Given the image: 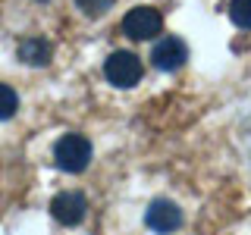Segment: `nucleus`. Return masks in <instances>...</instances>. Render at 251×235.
<instances>
[{
	"label": "nucleus",
	"instance_id": "f257e3e1",
	"mask_svg": "<svg viewBox=\"0 0 251 235\" xmlns=\"http://www.w3.org/2000/svg\"><path fill=\"white\" fill-rule=\"evenodd\" d=\"M53 163L63 172H82L91 163V141L78 132H69L63 135L57 144H53Z\"/></svg>",
	"mask_w": 251,
	"mask_h": 235
},
{
	"label": "nucleus",
	"instance_id": "f03ea898",
	"mask_svg": "<svg viewBox=\"0 0 251 235\" xmlns=\"http://www.w3.org/2000/svg\"><path fill=\"white\" fill-rule=\"evenodd\" d=\"M104 75L116 88H132L141 78V60L129 50H116V53H110L107 63H104Z\"/></svg>",
	"mask_w": 251,
	"mask_h": 235
},
{
	"label": "nucleus",
	"instance_id": "7ed1b4c3",
	"mask_svg": "<svg viewBox=\"0 0 251 235\" xmlns=\"http://www.w3.org/2000/svg\"><path fill=\"white\" fill-rule=\"evenodd\" d=\"M160 28H163V19L154 6H135L123 19V31L132 41H151L154 35H160Z\"/></svg>",
	"mask_w": 251,
	"mask_h": 235
},
{
	"label": "nucleus",
	"instance_id": "20e7f679",
	"mask_svg": "<svg viewBox=\"0 0 251 235\" xmlns=\"http://www.w3.org/2000/svg\"><path fill=\"white\" fill-rule=\"evenodd\" d=\"M185 60H188V47H185L182 38H176V35L160 38L151 50V63L160 72H176V69L185 66Z\"/></svg>",
	"mask_w": 251,
	"mask_h": 235
},
{
	"label": "nucleus",
	"instance_id": "39448f33",
	"mask_svg": "<svg viewBox=\"0 0 251 235\" xmlns=\"http://www.w3.org/2000/svg\"><path fill=\"white\" fill-rule=\"evenodd\" d=\"M145 219H148V226H151L154 232L170 235V232H176L179 226H182V210H179V204H173L167 198H157V201H151Z\"/></svg>",
	"mask_w": 251,
	"mask_h": 235
},
{
	"label": "nucleus",
	"instance_id": "423d86ee",
	"mask_svg": "<svg viewBox=\"0 0 251 235\" xmlns=\"http://www.w3.org/2000/svg\"><path fill=\"white\" fill-rule=\"evenodd\" d=\"M85 210H88V201L78 191H60L57 198L50 201V213L63 226H78L85 219Z\"/></svg>",
	"mask_w": 251,
	"mask_h": 235
},
{
	"label": "nucleus",
	"instance_id": "0eeeda50",
	"mask_svg": "<svg viewBox=\"0 0 251 235\" xmlns=\"http://www.w3.org/2000/svg\"><path fill=\"white\" fill-rule=\"evenodd\" d=\"M50 57H53V47L44 38H25L19 44V60L28 63V66H47Z\"/></svg>",
	"mask_w": 251,
	"mask_h": 235
},
{
	"label": "nucleus",
	"instance_id": "6e6552de",
	"mask_svg": "<svg viewBox=\"0 0 251 235\" xmlns=\"http://www.w3.org/2000/svg\"><path fill=\"white\" fill-rule=\"evenodd\" d=\"M19 110V97L10 85H0V119H13Z\"/></svg>",
	"mask_w": 251,
	"mask_h": 235
},
{
	"label": "nucleus",
	"instance_id": "1a4fd4ad",
	"mask_svg": "<svg viewBox=\"0 0 251 235\" xmlns=\"http://www.w3.org/2000/svg\"><path fill=\"white\" fill-rule=\"evenodd\" d=\"M229 19L239 28H251V0H232L229 3Z\"/></svg>",
	"mask_w": 251,
	"mask_h": 235
},
{
	"label": "nucleus",
	"instance_id": "9d476101",
	"mask_svg": "<svg viewBox=\"0 0 251 235\" xmlns=\"http://www.w3.org/2000/svg\"><path fill=\"white\" fill-rule=\"evenodd\" d=\"M75 6H78V10H82L85 16L98 19V16H104L110 6H113V0H75Z\"/></svg>",
	"mask_w": 251,
	"mask_h": 235
}]
</instances>
